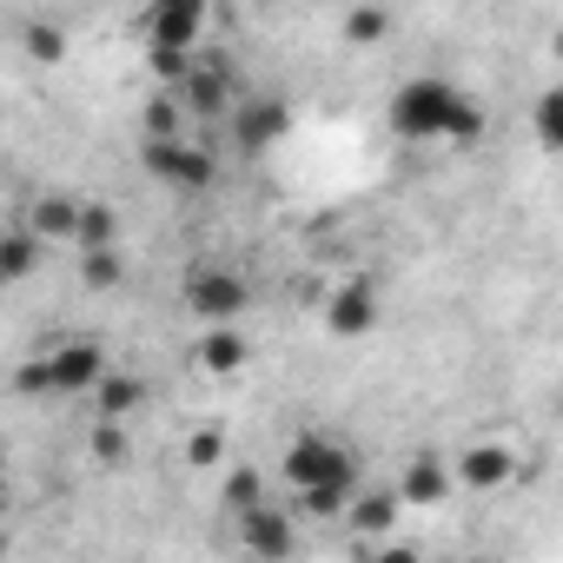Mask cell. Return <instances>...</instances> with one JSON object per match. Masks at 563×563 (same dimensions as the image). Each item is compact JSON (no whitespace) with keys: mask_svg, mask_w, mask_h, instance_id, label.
<instances>
[{"mask_svg":"<svg viewBox=\"0 0 563 563\" xmlns=\"http://www.w3.org/2000/svg\"><path fill=\"white\" fill-rule=\"evenodd\" d=\"M107 345L100 339H67L54 352H41L34 365H21V391H41V398H93L100 378H107Z\"/></svg>","mask_w":563,"mask_h":563,"instance_id":"cell-1","label":"cell"},{"mask_svg":"<svg viewBox=\"0 0 563 563\" xmlns=\"http://www.w3.org/2000/svg\"><path fill=\"white\" fill-rule=\"evenodd\" d=\"M457 107H464V87H451L444 74H418V80H405V87L391 93L385 120H391L398 140H418V146H424V140H451Z\"/></svg>","mask_w":563,"mask_h":563,"instance_id":"cell-2","label":"cell"},{"mask_svg":"<svg viewBox=\"0 0 563 563\" xmlns=\"http://www.w3.org/2000/svg\"><path fill=\"white\" fill-rule=\"evenodd\" d=\"M140 166L159 179V186H173V192H206L212 179H219V159H212V146H199V140H140Z\"/></svg>","mask_w":563,"mask_h":563,"instance_id":"cell-3","label":"cell"},{"mask_svg":"<svg viewBox=\"0 0 563 563\" xmlns=\"http://www.w3.org/2000/svg\"><path fill=\"white\" fill-rule=\"evenodd\" d=\"M286 484L292 490H306V484H358V457L325 431H299L286 444Z\"/></svg>","mask_w":563,"mask_h":563,"instance_id":"cell-4","label":"cell"},{"mask_svg":"<svg viewBox=\"0 0 563 563\" xmlns=\"http://www.w3.org/2000/svg\"><path fill=\"white\" fill-rule=\"evenodd\" d=\"M245 306H252V286H245L239 272H225V265H199L186 278V312L199 325H232Z\"/></svg>","mask_w":563,"mask_h":563,"instance_id":"cell-5","label":"cell"},{"mask_svg":"<svg viewBox=\"0 0 563 563\" xmlns=\"http://www.w3.org/2000/svg\"><path fill=\"white\" fill-rule=\"evenodd\" d=\"M319 312H325V332L332 339H372L378 332V319H385V306H378V286L372 278H345V286H332L325 299H319Z\"/></svg>","mask_w":563,"mask_h":563,"instance_id":"cell-6","label":"cell"},{"mask_svg":"<svg viewBox=\"0 0 563 563\" xmlns=\"http://www.w3.org/2000/svg\"><path fill=\"white\" fill-rule=\"evenodd\" d=\"M286 133H292V107L278 100V93H252V100H239V107H232V146H239L245 159L272 153Z\"/></svg>","mask_w":563,"mask_h":563,"instance_id":"cell-7","label":"cell"},{"mask_svg":"<svg viewBox=\"0 0 563 563\" xmlns=\"http://www.w3.org/2000/svg\"><path fill=\"white\" fill-rule=\"evenodd\" d=\"M206 21H212V0H146V47H179V54H192L199 47V34H206Z\"/></svg>","mask_w":563,"mask_h":563,"instance_id":"cell-8","label":"cell"},{"mask_svg":"<svg viewBox=\"0 0 563 563\" xmlns=\"http://www.w3.org/2000/svg\"><path fill=\"white\" fill-rule=\"evenodd\" d=\"M451 484H457V457H444V451H411V464L398 477V490H405L411 510H438L451 497Z\"/></svg>","mask_w":563,"mask_h":563,"instance_id":"cell-9","label":"cell"},{"mask_svg":"<svg viewBox=\"0 0 563 563\" xmlns=\"http://www.w3.org/2000/svg\"><path fill=\"white\" fill-rule=\"evenodd\" d=\"M517 471H523V464H517V451H510V444H497V438H477V444H464V451H457V484H464V490H504Z\"/></svg>","mask_w":563,"mask_h":563,"instance_id":"cell-10","label":"cell"},{"mask_svg":"<svg viewBox=\"0 0 563 563\" xmlns=\"http://www.w3.org/2000/svg\"><path fill=\"white\" fill-rule=\"evenodd\" d=\"M179 100H186L192 120L232 113V67H225V60H192V74L179 80Z\"/></svg>","mask_w":563,"mask_h":563,"instance_id":"cell-11","label":"cell"},{"mask_svg":"<svg viewBox=\"0 0 563 563\" xmlns=\"http://www.w3.org/2000/svg\"><path fill=\"white\" fill-rule=\"evenodd\" d=\"M239 543H245L252 556H292V550H299V523H292V510L258 504V510L239 517Z\"/></svg>","mask_w":563,"mask_h":563,"instance_id":"cell-12","label":"cell"},{"mask_svg":"<svg viewBox=\"0 0 563 563\" xmlns=\"http://www.w3.org/2000/svg\"><path fill=\"white\" fill-rule=\"evenodd\" d=\"M80 212H87V199H74V192H41L34 212H27V225H34L47 245H74V239H80Z\"/></svg>","mask_w":563,"mask_h":563,"instance_id":"cell-13","label":"cell"},{"mask_svg":"<svg viewBox=\"0 0 563 563\" xmlns=\"http://www.w3.org/2000/svg\"><path fill=\"white\" fill-rule=\"evenodd\" d=\"M245 358H252V345H245L232 325H206V332H199V345H192V365H199V372H212V378L245 372Z\"/></svg>","mask_w":563,"mask_h":563,"instance_id":"cell-14","label":"cell"},{"mask_svg":"<svg viewBox=\"0 0 563 563\" xmlns=\"http://www.w3.org/2000/svg\"><path fill=\"white\" fill-rule=\"evenodd\" d=\"M398 510H411V504H405V490H358L345 517H352L365 537H385V530L398 523Z\"/></svg>","mask_w":563,"mask_h":563,"instance_id":"cell-15","label":"cell"},{"mask_svg":"<svg viewBox=\"0 0 563 563\" xmlns=\"http://www.w3.org/2000/svg\"><path fill=\"white\" fill-rule=\"evenodd\" d=\"M41 232L34 225H14L8 239H0V278H8V286H21V278H34V265H41Z\"/></svg>","mask_w":563,"mask_h":563,"instance_id":"cell-16","label":"cell"},{"mask_svg":"<svg viewBox=\"0 0 563 563\" xmlns=\"http://www.w3.org/2000/svg\"><path fill=\"white\" fill-rule=\"evenodd\" d=\"M93 405H100V418H133V411L146 405V378H133V372H107L100 391H93Z\"/></svg>","mask_w":563,"mask_h":563,"instance_id":"cell-17","label":"cell"},{"mask_svg":"<svg viewBox=\"0 0 563 563\" xmlns=\"http://www.w3.org/2000/svg\"><path fill=\"white\" fill-rule=\"evenodd\" d=\"M530 140H537L543 153H556V159H563V80L537 93V107H530Z\"/></svg>","mask_w":563,"mask_h":563,"instance_id":"cell-18","label":"cell"},{"mask_svg":"<svg viewBox=\"0 0 563 563\" xmlns=\"http://www.w3.org/2000/svg\"><path fill=\"white\" fill-rule=\"evenodd\" d=\"M120 278H126L120 245H93V252H80V286H87V292H113Z\"/></svg>","mask_w":563,"mask_h":563,"instance_id":"cell-19","label":"cell"},{"mask_svg":"<svg viewBox=\"0 0 563 563\" xmlns=\"http://www.w3.org/2000/svg\"><path fill=\"white\" fill-rule=\"evenodd\" d=\"M186 120H192V113H186V100H179V93H153V100H146V113H140V126H146L153 140H179V133H186Z\"/></svg>","mask_w":563,"mask_h":563,"instance_id":"cell-20","label":"cell"},{"mask_svg":"<svg viewBox=\"0 0 563 563\" xmlns=\"http://www.w3.org/2000/svg\"><path fill=\"white\" fill-rule=\"evenodd\" d=\"M391 34V14L378 8V0H358V8L345 14V47H378Z\"/></svg>","mask_w":563,"mask_h":563,"instance_id":"cell-21","label":"cell"},{"mask_svg":"<svg viewBox=\"0 0 563 563\" xmlns=\"http://www.w3.org/2000/svg\"><path fill=\"white\" fill-rule=\"evenodd\" d=\"M93 245H120V212H113V206H100V199H87L74 252H93Z\"/></svg>","mask_w":563,"mask_h":563,"instance_id":"cell-22","label":"cell"},{"mask_svg":"<svg viewBox=\"0 0 563 563\" xmlns=\"http://www.w3.org/2000/svg\"><path fill=\"white\" fill-rule=\"evenodd\" d=\"M352 497H358V484H306V490H299V510H306V517H345Z\"/></svg>","mask_w":563,"mask_h":563,"instance_id":"cell-23","label":"cell"},{"mask_svg":"<svg viewBox=\"0 0 563 563\" xmlns=\"http://www.w3.org/2000/svg\"><path fill=\"white\" fill-rule=\"evenodd\" d=\"M219 504H225L232 517L258 510V504H265V477H258V471H232V477H225V490H219Z\"/></svg>","mask_w":563,"mask_h":563,"instance_id":"cell-24","label":"cell"},{"mask_svg":"<svg viewBox=\"0 0 563 563\" xmlns=\"http://www.w3.org/2000/svg\"><path fill=\"white\" fill-rule=\"evenodd\" d=\"M93 457H100L107 471H120V464L133 457V444H126V431H120V418H100V431H93Z\"/></svg>","mask_w":563,"mask_h":563,"instance_id":"cell-25","label":"cell"},{"mask_svg":"<svg viewBox=\"0 0 563 563\" xmlns=\"http://www.w3.org/2000/svg\"><path fill=\"white\" fill-rule=\"evenodd\" d=\"M484 126H490V113L464 93V107H457V120H451V140H444V146H477V140H484Z\"/></svg>","mask_w":563,"mask_h":563,"instance_id":"cell-26","label":"cell"},{"mask_svg":"<svg viewBox=\"0 0 563 563\" xmlns=\"http://www.w3.org/2000/svg\"><path fill=\"white\" fill-rule=\"evenodd\" d=\"M219 457H225V438H219V431H192V438H186V464H199V471H212Z\"/></svg>","mask_w":563,"mask_h":563,"instance_id":"cell-27","label":"cell"},{"mask_svg":"<svg viewBox=\"0 0 563 563\" xmlns=\"http://www.w3.org/2000/svg\"><path fill=\"white\" fill-rule=\"evenodd\" d=\"M27 54H34V60H60V54H67L60 27H27Z\"/></svg>","mask_w":563,"mask_h":563,"instance_id":"cell-28","label":"cell"}]
</instances>
